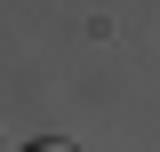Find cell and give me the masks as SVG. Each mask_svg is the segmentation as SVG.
Returning a JSON list of instances; mask_svg holds the SVG:
<instances>
[{
    "mask_svg": "<svg viewBox=\"0 0 160 152\" xmlns=\"http://www.w3.org/2000/svg\"><path fill=\"white\" fill-rule=\"evenodd\" d=\"M24 152H72V144H56V136H40V144H24Z\"/></svg>",
    "mask_w": 160,
    "mask_h": 152,
    "instance_id": "obj_1",
    "label": "cell"
}]
</instances>
